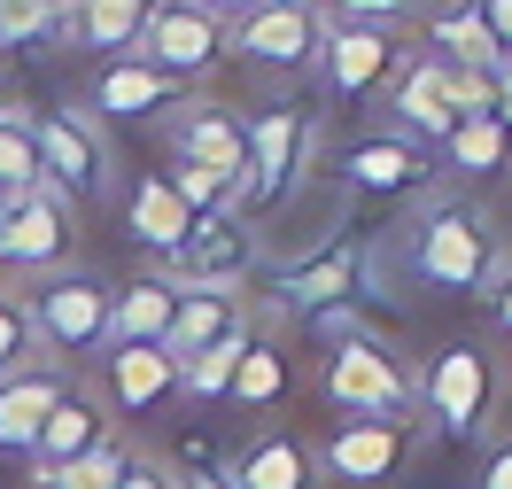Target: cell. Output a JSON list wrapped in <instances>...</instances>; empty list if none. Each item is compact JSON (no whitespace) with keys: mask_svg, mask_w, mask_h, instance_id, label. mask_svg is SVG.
<instances>
[{"mask_svg":"<svg viewBox=\"0 0 512 489\" xmlns=\"http://www.w3.org/2000/svg\"><path fill=\"white\" fill-rule=\"evenodd\" d=\"M171 303H179V288L163 272H140L132 288H117L109 295V350H156L171 326Z\"/></svg>","mask_w":512,"mask_h":489,"instance_id":"603a6c76","label":"cell"},{"mask_svg":"<svg viewBox=\"0 0 512 489\" xmlns=\"http://www.w3.org/2000/svg\"><path fill=\"white\" fill-rule=\"evenodd\" d=\"M225 482L233 489H319V458H311V443L295 427H264V435H249L233 451Z\"/></svg>","mask_w":512,"mask_h":489,"instance_id":"e0dca14e","label":"cell"},{"mask_svg":"<svg viewBox=\"0 0 512 489\" xmlns=\"http://www.w3.org/2000/svg\"><path fill=\"white\" fill-rule=\"evenodd\" d=\"M171 474H179L171 458H156V451H132V443H125V466H117V482H109V489H171Z\"/></svg>","mask_w":512,"mask_h":489,"instance_id":"d590c367","label":"cell"},{"mask_svg":"<svg viewBox=\"0 0 512 489\" xmlns=\"http://www.w3.org/2000/svg\"><path fill=\"white\" fill-rule=\"evenodd\" d=\"M171 489H233L218 474V466H179V474H171Z\"/></svg>","mask_w":512,"mask_h":489,"instance_id":"b9f144b4","label":"cell"},{"mask_svg":"<svg viewBox=\"0 0 512 489\" xmlns=\"http://www.w3.org/2000/svg\"><path fill=\"white\" fill-rule=\"evenodd\" d=\"M249 326V288H179V303H171V326H163V358L187 365L202 358V350H218L225 334H241Z\"/></svg>","mask_w":512,"mask_h":489,"instance_id":"5bb4252c","label":"cell"},{"mask_svg":"<svg viewBox=\"0 0 512 489\" xmlns=\"http://www.w3.org/2000/svg\"><path fill=\"white\" fill-rule=\"evenodd\" d=\"M225 47H233L249 70H311L319 47H326V24H319L311 0H256Z\"/></svg>","mask_w":512,"mask_h":489,"instance_id":"9c48e42d","label":"cell"},{"mask_svg":"<svg viewBox=\"0 0 512 489\" xmlns=\"http://www.w3.org/2000/svg\"><path fill=\"white\" fill-rule=\"evenodd\" d=\"M101 443H117V412L101 404L94 389H78L70 381L63 396H55V412L39 420V435H32V482H47V474H63V466H78L86 451H101Z\"/></svg>","mask_w":512,"mask_h":489,"instance_id":"7c38bea8","label":"cell"},{"mask_svg":"<svg viewBox=\"0 0 512 489\" xmlns=\"http://www.w3.org/2000/svg\"><path fill=\"white\" fill-rule=\"evenodd\" d=\"M319 396H326V412H342V420H412L419 365L404 358V350H388L381 334H365V342L326 350Z\"/></svg>","mask_w":512,"mask_h":489,"instance_id":"3957f363","label":"cell"},{"mask_svg":"<svg viewBox=\"0 0 512 489\" xmlns=\"http://www.w3.org/2000/svg\"><path fill=\"white\" fill-rule=\"evenodd\" d=\"M39 195V148H32V117L16 101H0V210Z\"/></svg>","mask_w":512,"mask_h":489,"instance_id":"f1b7e54d","label":"cell"},{"mask_svg":"<svg viewBox=\"0 0 512 489\" xmlns=\"http://www.w3.org/2000/svg\"><path fill=\"white\" fill-rule=\"evenodd\" d=\"M388 117H396V140H435L443 148L450 125H458V101H450V70L443 63H412L388 94Z\"/></svg>","mask_w":512,"mask_h":489,"instance_id":"d6986e66","label":"cell"},{"mask_svg":"<svg viewBox=\"0 0 512 489\" xmlns=\"http://www.w3.org/2000/svg\"><path fill=\"white\" fill-rule=\"evenodd\" d=\"M109 280L101 272H39V288L24 295V319H32V350L47 365H78L109 350Z\"/></svg>","mask_w":512,"mask_h":489,"instance_id":"7a4b0ae2","label":"cell"},{"mask_svg":"<svg viewBox=\"0 0 512 489\" xmlns=\"http://www.w3.org/2000/svg\"><path fill=\"white\" fill-rule=\"evenodd\" d=\"M427 427L443 435V443H481L489 420H497V365L481 342H443L435 358L419 365V404Z\"/></svg>","mask_w":512,"mask_h":489,"instance_id":"5b68a950","label":"cell"},{"mask_svg":"<svg viewBox=\"0 0 512 489\" xmlns=\"http://www.w3.org/2000/svg\"><path fill=\"white\" fill-rule=\"evenodd\" d=\"M412 272L443 295H481L489 303V288L505 280V249H497V233L474 202H435L412 226Z\"/></svg>","mask_w":512,"mask_h":489,"instance_id":"6da1fadb","label":"cell"},{"mask_svg":"<svg viewBox=\"0 0 512 489\" xmlns=\"http://www.w3.org/2000/svg\"><path fill=\"white\" fill-rule=\"evenodd\" d=\"M342 295H365V241H326V249H311L303 264L272 272L264 319H311V311L342 303Z\"/></svg>","mask_w":512,"mask_h":489,"instance_id":"30bf717a","label":"cell"},{"mask_svg":"<svg viewBox=\"0 0 512 489\" xmlns=\"http://www.w3.org/2000/svg\"><path fill=\"white\" fill-rule=\"evenodd\" d=\"M241 342H249V326H241V334H225L218 350L187 358V365H179V396H225V381H233V358H241Z\"/></svg>","mask_w":512,"mask_h":489,"instance_id":"4dcf8cb0","label":"cell"},{"mask_svg":"<svg viewBox=\"0 0 512 489\" xmlns=\"http://www.w3.org/2000/svg\"><path fill=\"white\" fill-rule=\"evenodd\" d=\"M474 489H512V443H489V458H481Z\"/></svg>","mask_w":512,"mask_h":489,"instance_id":"f35d334b","label":"cell"},{"mask_svg":"<svg viewBox=\"0 0 512 489\" xmlns=\"http://www.w3.org/2000/svg\"><path fill=\"white\" fill-rule=\"evenodd\" d=\"M156 272L171 280V288H241V280L256 272V241H249L241 218H225V210H218V218H194L187 241H179Z\"/></svg>","mask_w":512,"mask_h":489,"instance_id":"8fae6325","label":"cell"},{"mask_svg":"<svg viewBox=\"0 0 512 489\" xmlns=\"http://www.w3.org/2000/svg\"><path fill=\"white\" fill-rule=\"evenodd\" d=\"M311 148H319V125H311V109H264L249 117V163H241V179H233V195H225V218H256V210H280V202L303 187V171H311Z\"/></svg>","mask_w":512,"mask_h":489,"instance_id":"277c9868","label":"cell"},{"mask_svg":"<svg viewBox=\"0 0 512 489\" xmlns=\"http://www.w3.org/2000/svg\"><path fill=\"white\" fill-rule=\"evenodd\" d=\"M63 32V16L47 0H0V47H47Z\"/></svg>","mask_w":512,"mask_h":489,"instance_id":"1f68e13d","label":"cell"},{"mask_svg":"<svg viewBox=\"0 0 512 489\" xmlns=\"http://www.w3.org/2000/svg\"><path fill=\"white\" fill-rule=\"evenodd\" d=\"M47 8H55V16H70V8H78V0H47Z\"/></svg>","mask_w":512,"mask_h":489,"instance_id":"ee69618b","label":"cell"},{"mask_svg":"<svg viewBox=\"0 0 512 489\" xmlns=\"http://www.w3.org/2000/svg\"><path fill=\"white\" fill-rule=\"evenodd\" d=\"M342 24H365V32H396V16L412 8V0H326Z\"/></svg>","mask_w":512,"mask_h":489,"instance_id":"8d00e7d4","label":"cell"},{"mask_svg":"<svg viewBox=\"0 0 512 489\" xmlns=\"http://www.w3.org/2000/svg\"><path fill=\"white\" fill-rule=\"evenodd\" d=\"M225 396H233V404H249V412H272V404L288 396V358H280V342H272V334H256V326H249V342H241V358H233Z\"/></svg>","mask_w":512,"mask_h":489,"instance_id":"484cf974","label":"cell"},{"mask_svg":"<svg viewBox=\"0 0 512 489\" xmlns=\"http://www.w3.org/2000/svg\"><path fill=\"white\" fill-rule=\"evenodd\" d=\"M489 319H497V334L512 342V264H505V280L489 288Z\"/></svg>","mask_w":512,"mask_h":489,"instance_id":"60d3db41","label":"cell"},{"mask_svg":"<svg viewBox=\"0 0 512 489\" xmlns=\"http://www.w3.org/2000/svg\"><path fill=\"white\" fill-rule=\"evenodd\" d=\"M132 55L156 70V78L187 86V78H202V70H218L225 32H218V16H202L194 0H156L148 24H140V39H132Z\"/></svg>","mask_w":512,"mask_h":489,"instance_id":"52a82bcc","label":"cell"},{"mask_svg":"<svg viewBox=\"0 0 512 489\" xmlns=\"http://www.w3.org/2000/svg\"><path fill=\"white\" fill-rule=\"evenodd\" d=\"M342 179H350L357 195H412L419 179H427V156H419L412 140H357L350 163H342Z\"/></svg>","mask_w":512,"mask_h":489,"instance_id":"cb8c5ba5","label":"cell"},{"mask_svg":"<svg viewBox=\"0 0 512 489\" xmlns=\"http://www.w3.org/2000/svg\"><path fill=\"white\" fill-rule=\"evenodd\" d=\"M63 365H24V373H8L0 381V458H24L32 451L39 420L55 412V396H63Z\"/></svg>","mask_w":512,"mask_h":489,"instance_id":"44dd1931","label":"cell"},{"mask_svg":"<svg viewBox=\"0 0 512 489\" xmlns=\"http://www.w3.org/2000/svg\"><path fill=\"white\" fill-rule=\"evenodd\" d=\"M443 163L458 171V179H489V171H505V163H512V140H505L497 117H458L450 140H443Z\"/></svg>","mask_w":512,"mask_h":489,"instance_id":"83f0119b","label":"cell"},{"mask_svg":"<svg viewBox=\"0 0 512 489\" xmlns=\"http://www.w3.org/2000/svg\"><path fill=\"white\" fill-rule=\"evenodd\" d=\"M311 342L319 350H342V342H365V334H381V319L365 311V295H342V303H326V311H311Z\"/></svg>","mask_w":512,"mask_h":489,"instance_id":"f546056e","label":"cell"},{"mask_svg":"<svg viewBox=\"0 0 512 489\" xmlns=\"http://www.w3.org/2000/svg\"><path fill=\"white\" fill-rule=\"evenodd\" d=\"M481 24H489V39H497V55L512 63V0H474Z\"/></svg>","mask_w":512,"mask_h":489,"instance_id":"74e56055","label":"cell"},{"mask_svg":"<svg viewBox=\"0 0 512 489\" xmlns=\"http://www.w3.org/2000/svg\"><path fill=\"white\" fill-rule=\"evenodd\" d=\"M32 148H39V187L55 202H94L109 195V148L78 109H47L32 117Z\"/></svg>","mask_w":512,"mask_h":489,"instance_id":"8992f818","label":"cell"},{"mask_svg":"<svg viewBox=\"0 0 512 489\" xmlns=\"http://www.w3.org/2000/svg\"><path fill=\"white\" fill-rule=\"evenodd\" d=\"M435 39H443V55H435L443 70H481V78H497V63H505V55H497V39H489V24H481V8H474V0H458L443 24H435Z\"/></svg>","mask_w":512,"mask_h":489,"instance_id":"4316f807","label":"cell"},{"mask_svg":"<svg viewBox=\"0 0 512 489\" xmlns=\"http://www.w3.org/2000/svg\"><path fill=\"white\" fill-rule=\"evenodd\" d=\"M0 101H8V94H0Z\"/></svg>","mask_w":512,"mask_h":489,"instance_id":"bcb514c9","label":"cell"},{"mask_svg":"<svg viewBox=\"0 0 512 489\" xmlns=\"http://www.w3.org/2000/svg\"><path fill=\"white\" fill-rule=\"evenodd\" d=\"M311 458L350 489H388L412 466V420H334Z\"/></svg>","mask_w":512,"mask_h":489,"instance_id":"ba28073f","label":"cell"},{"mask_svg":"<svg viewBox=\"0 0 512 489\" xmlns=\"http://www.w3.org/2000/svg\"><path fill=\"white\" fill-rule=\"evenodd\" d=\"M32 489H47V482H32Z\"/></svg>","mask_w":512,"mask_h":489,"instance_id":"f6af8a7d","label":"cell"},{"mask_svg":"<svg viewBox=\"0 0 512 489\" xmlns=\"http://www.w3.org/2000/svg\"><path fill=\"white\" fill-rule=\"evenodd\" d=\"M319 63H326L334 101H365L388 70H396V39H388V32H365V24H342V32H326Z\"/></svg>","mask_w":512,"mask_h":489,"instance_id":"ffe728a7","label":"cell"},{"mask_svg":"<svg viewBox=\"0 0 512 489\" xmlns=\"http://www.w3.org/2000/svg\"><path fill=\"white\" fill-rule=\"evenodd\" d=\"M148 8H156V0H78L63 16V32L78 39V47H94V55H132Z\"/></svg>","mask_w":512,"mask_h":489,"instance_id":"d4e9b609","label":"cell"},{"mask_svg":"<svg viewBox=\"0 0 512 489\" xmlns=\"http://www.w3.org/2000/svg\"><path fill=\"white\" fill-rule=\"evenodd\" d=\"M117 466H125V435L101 443V451H86L78 466H63V474H47V489H109V482H117Z\"/></svg>","mask_w":512,"mask_h":489,"instance_id":"e575fe53","label":"cell"},{"mask_svg":"<svg viewBox=\"0 0 512 489\" xmlns=\"http://www.w3.org/2000/svg\"><path fill=\"white\" fill-rule=\"evenodd\" d=\"M194 8H202V16H249L256 0H194Z\"/></svg>","mask_w":512,"mask_h":489,"instance_id":"7bdbcfd3","label":"cell"},{"mask_svg":"<svg viewBox=\"0 0 512 489\" xmlns=\"http://www.w3.org/2000/svg\"><path fill=\"white\" fill-rule=\"evenodd\" d=\"M70 202H55L47 187L0 210V272H63L70 257Z\"/></svg>","mask_w":512,"mask_h":489,"instance_id":"4fadbf2b","label":"cell"},{"mask_svg":"<svg viewBox=\"0 0 512 489\" xmlns=\"http://www.w3.org/2000/svg\"><path fill=\"white\" fill-rule=\"evenodd\" d=\"M86 101H94V117L148 125V117H163V109L179 101V86H171V78H156L140 55H117V63H101L94 78H86Z\"/></svg>","mask_w":512,"mask_h":489,"instance_id":"ac0fdd59","label":"cell"},{"mask_svg":"<svg viewBox=\"0 0 512 489\" xmlns=\"http://www.w3.org/2000/svg\"><path fill=\"white\" fill-rule=\"evenodd\" d=\"M179 396V365L163 350H101V404L125 412V420H148Z\"/></svg>","mask_w":512,"mask_h":489,"instance_id":"2e32d148","label":"cell"},{"mask_svg":"<svg viewBox=\"0 0 512 489\" xmlns=\"http://www.w3.org/2000/svg\"><path fill=\"white\" fill-rule=\"evenodd\" d=\"M24 365H39V350H32V319H24V295L0 288V381H8V373H24Z\"/></svg>","mask_w":512,"mask_h":489,"instance_id":"836d02e7","label":"cell"},{"mask_svg":"<svg viewBox=\"0 0 512 489\" xmlns=\"http://www.w3.org/2000/svg\"><path fill=\"white\" fill-rule=\"evenodd\" d=\"M171 163H202V171H218L225 187H233V179H241V163H249V117H241V109H225V101L187 109V117L171 125Z\"/></svg>","mask_w":512,"mask_h":489,"instance_id":"9a60e30c","label":"cell"},{"mask_svg":"<svg viewBox=\"0 0 512 489\" xmlns=\"http://www.w3.org/2000/svg\"><path fill=\"white\" fill-rule=\"evenodd\" d=\"M489 117H497L505 140H512V63H497V78H489Z\"/></svg>","mask_w":512,"mask_h":489,"instance_id":"ab89813d","label":"cell"},{"mask_svg":"<svg viewBox=\"0 0 512 489\" xmlns=\"http://www.w3.org/2000/svg\"><path fill=\"white\" fill-rule=\"evenodd\" d=\"M163 179H171V195L187 202L194 218H218V210H225V195H233L218 171H202V163H163Z\"/></svg>","mask_w":512,"mask_h":489,"instance_id":"d6a6232c","label":"cell"},{"mask_svg":"<svg viewBox=\"0 0 512 489\" xmlns=\"http://www.w3.org/2000/svg\"><path fill=\"white\" fill-rule=\"evenodd\" d=\"M187 226H194V210L171 195V179H163V171H140V179H132V195H125V233L163 264L179 241H187Z\"/></svg>","mask_w":512,"mask_h":489,"instance_id":"7402d4cb","label":"cell"}]
</instances>
